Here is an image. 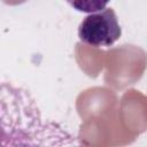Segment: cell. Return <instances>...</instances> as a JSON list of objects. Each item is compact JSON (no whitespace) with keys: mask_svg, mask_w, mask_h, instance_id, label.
<instances>
[{"mask_svg":"<svg viewBox=\"0 0 147 147\" xmlns=\"http://www.w3.org/2000/svg\"><path fill=\"white\" fill-rule=\"evenodd\" d=\"M1 129L8 130V138H24L25 144L44 145L41 139L71 138L56 124L42 121L28 91L6 83L1 85Z\"/></svg>","mask_w":147,"mask_h":147,"instance_id":"6da1fadb","label":"cell"},{"mask_svg":"<svg viewBox=\"0 0 147 147\" xmlns=\"http://www.w3.org/2000/svg\"><path fill=\"white\" fill-rule=\"evenodd\" d=\"M105 82L115 90L138 82L147 68V53L134 45H122L105 52Z\"/></svg>","mask_w":147,"mask_h":147,"instance_id":"7a4b0ae2","label":"cell"},{"mask_svg":"<svg viewBox=\"0 0 147 147\" xmlns=\"http://www.w3.org/2000/svg\"><path fill=\"white\" fill-rule=\"evenodd\" d=\"M121 34L122 29L113 8H105L87 15L78 26L80 41L96 48L113 46Z\"/></svg>","mask_w":147,"mask_h":147,"instance_id":"3957f363","label":"cell"},{"mask_svg":"<svg viewBox=\"0 0 147 147\" xmlns=\"http://www.w3.org/2000/svg\"><path fill=\"white\" fill-rule=\"evenodd\" d=\"M74 9L82 13H95L106 8L110 0H65Z\"/></svg>","mask_w":147,"mask_h":147,"instance_id":"277c9868","label":"cell"},{"mask_svg":"<svg viewBox=\"0 0 147 147\" xmlns=\"http://www.w3.org/2000/svg\"><path fill=\"white\" fill-rule=\"evenodd\" d=\"M7 5H10V6H15V5H20V3H23L25 2L26 0H2Z\"/></svg>","mask_w":147,"mask_h":147,"instance_id":"5b68a950","label":"cell"}]
</instances>
